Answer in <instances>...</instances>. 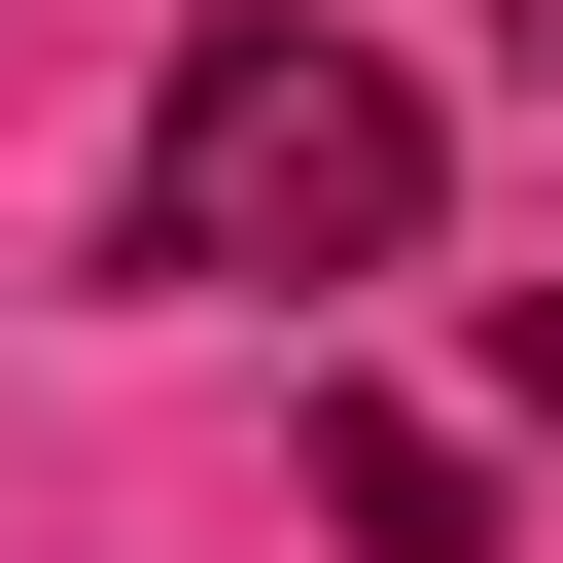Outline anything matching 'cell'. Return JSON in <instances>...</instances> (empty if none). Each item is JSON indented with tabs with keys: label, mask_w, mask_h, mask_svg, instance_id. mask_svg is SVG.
Wrapping results in <instances>:
<instances>
[{
	"label": "cell",
	"mask_w": 563,
	"mask_h": 563,
	"mask_svg": "<svg viewBox=\"0 0 563 563\" xmlns=\"http://www.w3.org/2000/svg\"><path fill=\"white\" fill-rule=\"evenodd\" d=\"M141 282H387L422 246V70L387 35H317V0H211L176 70H141V211H106Z\"/></svg>",
	"instance_id": "obj_1"
},
{
	"label": "cell",
	"mask_w": 563,
	"mask_h": 563,
	"mask_svg": "<svg viewBox=\"0 0 563 563\" xmlns=\"http://www.w3.org/2000/svg\"><path fill=\"white\" fill-rule=\"evenodd\" d=\"M317 493H352V563H493V457L457 422H317Z\"/></svg>",
	"instance_id": "obj_2"
},
{
	"label": "cell",
	"mask_w": 563,
	"mask_h": 563,
	"mask_svg": "<svg viewBox=\"0 0 563 563\" xmlns=\"http://www.w3.org/2000/svg\"><path fill=\"white\" fill-rule=\"evenodd\" d=\"M493 352H528V422H563V282H493Z\"/></svg>",
	"instance_id": "obj_3"
},
{
	"label": "cell",
	"mask_w": 563,
	"mask_h": 563,
	"mask_svg": "<svg viewBox=\"0 0 563 563\" xmlns=\"http://www.w3.org/2000/svg\"><path fill=\"white\" fill-rule=\"evenodd\" d=\"M528 35H563V0H528Z\"/></svg>",
	"instance_id": "obj_4"
}]
</instances>
